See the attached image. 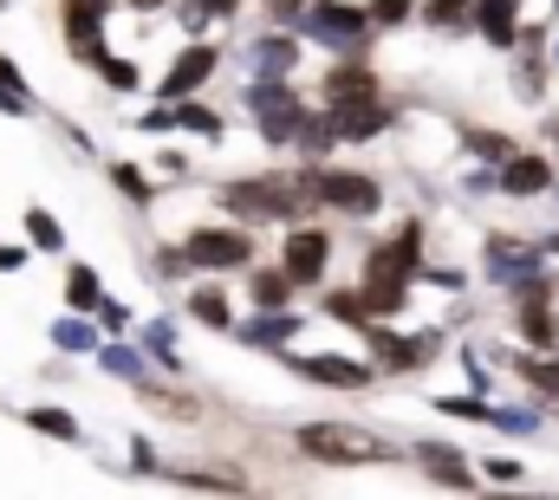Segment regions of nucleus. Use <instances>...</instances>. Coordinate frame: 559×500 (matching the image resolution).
<instances>
[{
	"instance_id": "f257e3e1",
	"label": "nucleus",
	"mask_w": 559,
	"mask_h": 500,
	"mask_svg": "<svg viewBox=\"0 0 559 500\" xmlns=\"http://www.w3.org/2000/svg\"><path fill=\"white\" fill-rule=\"evenodd\" d=\"M293 442L325 468H384V462H397V442L378 436V429H358V422H306Z\"/></svg>"
},
{
	"instance_id": "f03ea898",
	"label": "nucleus",
	"mask_w": 559,
	"mask_h": 500,
	"mask_svg": "<svg viewBox=\"0 0 559 500\" xmlns=\"http://www.w3.org/2000/svg\"><path fill=\"white\" fill-rule=\"evenodd\" d=\"M222 209L241 215V222H286V215H306L312 209V189L299 176H248V182H228L222 189Z\"/></svg>"
},
{
	"instance_id": "7ed1b4c3",
	"label": "nucleus",
	"mask_w": 559,
	"mask_h": 500,
	"mask_svg": "<svg viewBox=\"0 0 559 500\" xmlns=\"http://www.w3.org/2000/svg\"><path fill=\"white\" fill-rule=\"evenodd\" d=\"M299 182L312 189V202H325V209H345V215H371V209L384 202V189H378L371 176H352V169H306Z\"/></svg>"
},
{
	"instance_id": "20e7f679",
	"label": "nucleus",
	"mask_w": 559,
	"mask_h": 500,
	"mask_svg": "<svg viewBox=\"0 0 559 500\" xmlns=\"http://www.w3.org/2000/svg\"><path fill=\"white\" fill-rule=\"evenodd\" d=\"M182 253H189V266H209V273H235V266H248L254 241H248L241 228H195V235L182 241Z\"/></svg>"
},
{
	"instance_id": "39448f33",
	"label": "nucleus",
	"mask_w": 559,
	"mask_h": 500,
	"mask_svg": "<svg viewBox=\"0 0 559 500\" xmlns=\"http://www.w3.org/2000/svg\"><path fill=\"white\" fill-rule=\"evenodd\" d=\"M248 105H254V118L267 130V143H299L306 136V111H299V98L286 85H254Z\"/></svg>"
},
{
	"instance_id": "423d86ee",
	"label": "nucleus",
	"mask_w": 559,
	"mask_h": 500,
	"mask_svg": "<svg viewBox=\"0 0 559 500\" xmlns=\"http://www.w3.org/2000/svg\"><path fill=\"white\" fill-rule=\"evenodd\" d=\"M105 13H111V0H66L59 7V20H66V39H72V52L79 59H92V66H105Z\"/></svg>"
},
{
	"instance_id": "0eeeda50",
	"label": "nucleus",
	"mask_w": 559,
	"mask_h": 500,
	"mask_svg": "<svg viewBox=\"0 0 559 500\" xmlns=\"http://www.w3.org/2000/svg\"><path fill=\"white\" fill-rule=\"evenodd\" d=\"M371 345H378V365L384 371H417V365H429L436 352H442V332H417V338H391L384 325H371Z\"/></svg>"
},
{
	"instance_id": "6e6552de",
	"label": "nucleus",
	"mask_w": 559,
	"mask_h": 500,
	"mask_svg": "<svg viewBox=\"0 0 559 500\" xmlns=\"http://www.w3.org/2000/svg\"><path fill=\"white\" fill-rule=\"evenodd\" d=\"M215 66H222V52H215V46H189V52L163 72V92H156V98H163V105H182V98H189Z\"/></svg>"
},
{
	"instance_id": "1a4fd4ad",
	"label": "nucleus",
	"mask_w": 559,
	"mask_h": 500,
	"mask_svg": "<svg viewBox=\"0 0 559 500\" xmlns=\"http://www.w3.org/2000/svg\"><path fill=\"white\" fill-rule=\"evenodd\" d=\"M345 105H378V72L371 66H332L325 72V111H345Z\"/></svg>"
},
{
	"instance_id": "9d476101",
	"label": "nucleus",
	"mask_w": 559,
	"mask_h": 500,
	"mask_svg": "<svg viewBox=\"0 0 559 500\" xmlns=\"http://www.w3.org/2000/svg\"><path fill=\"white\" fill-rule=\"evenodd\" d=\"M286 365L299 377H312V383H338V390H365V383H371L365 365H345V358H332V352H293Z\"/></svg>"
},
{
	"instance_id": "9b49d317",
	"label": "nucleus",
	"mask_w": 559,
	"mask_h": 500,
	"mask_svg": "<svg viewBox=\"0 0 559 500\" xmlns=\"http://www.w3.org/2000/svg\"><path fill=\"white\" fill-rule=\"evenodd\" d=\"M306 26H312V33H325V39H338V46H358L371 20H365L358 7H338V0H319V7H306Z\"/></svg>"
},
{
	"instance_id": "f8f14e48",
	"label": "nucleus",
	"mask_w": 559,
	"mask_h": 500,
	"mask_svg": "<svg viewBox=\"0 0 559 500\" xmlns=\"http://www.w3.org/2000/svg\"><path fill=\"white\" fill-rule=\"evenodd\" d=\"M325 235H312V228H299L293 241H286V273H293V286H312L319 273H325Z\"/></svg>"
},
{
	"instance_id": "ddd939ff",
	"label": "nucleus",
	"mask_w": 559,
	"mask_h": 500,
	"mask_svg": "<svg viewBox=\"0 0 559 500\" xmlns=\"http://www.w3.org/2000/svg\"><path fill=\"white\" fill-rule=\"evenodd\" d=\"M547 182H554V163H547V156H527V150H521L514 163H501V189H508V195H540Z\"/></svg>"
},
{
	"instance_id": "4468645a",
	"label": "nucleus",
	"mask_w": 559,
	"mask_h": 500,
	"mask_svg": "<svg viewBox=\"0 0 559 500\" xmlns=\"http://www.w3.org/2000/svg\"><path fill=\"white\" fill-rule=\"evenodd\" d=\"M475 26L488 33V46H514L521 39V13H514V0H475Z\"/></svg>"
},
{
	"instance_id": "2eb2a0df",
	"label": "nucleus",
	"mask_w": 559,
	"mask_h": 500,
	"mask_svg": "<svg viewBox=\"0 0 559 500\" xmlns=\"http://www.w3.org/2000/svg\"><path fill=\"white\" fill-rule=\"evenodd\" d=\"M521 332H527V345H554L559 338V319H554V306H547V286H527V293H521Z\"/></svg>"
},
{
	"instance_id": "dca6fc26",
	"label": "nucleus",
	"mask_w": 559,
	"mask_h": 500,
	"mask_svg": "<svg viewBox=\"0 0 559 500\" xmlns=\"http://www.w3.org/2000/svg\"><path fill=\"white\" fill-rule=\"evenodd\" d=\"M417 462L436 475V481H449V488H475V475H468V462L449 449V442H423L417 449Z\"/></svg>"
},
{
	"instance_id": "f3484780",
	"label": "nucleus",
	"mask_w": 559,
	"mask_h": 500,
	"mask_svg": "<svg viewBox=\"0 0 559 500\" xmlns=\"http://www.w3.org/2000/svg\"><path fill=\"white\" fill-rule=\"evenodd\" d=\"M169 124H189V130H202V136H222V118L202 111V105H163V111L143 118V130H169Z\"/></svg>"
},
{
	"instance_id": "a211bd4d",
	"label": "nucleus",
	"mask_w": 559,
	"mask_h": 500,
	"mask_svg": "<svg viewBox=\"0 0 559 500\" xmlns=\"http://www.w3.org/2000/svg\"><path fill=\"white\" fill-rule=\"evenodd\" d=\"M189 312H195V325H209V332H228V325H235V306H228V293H222V286L189 293Z\"/></svg>"
},
{
	"instance_id": "6ab92c4d",
	"label": "nucleus",
	"mask_w": 559,
	"mask_h": 500,
	"mask_svg": "<svg viewBox=\"0 0 559 500\" xmlns=\"http://www.w3.org/2000/svg\"><path fill=\"white\" fill-rule=\"evenodd\" d=\"M66 299H72L79 312H105V293H98V273H92V266H72V273H66Z\"/></svg>"
},
{
	"instance_id": "aec40b11",
	"label": "nucleus",
	"mask_w": 559,
	"mask_h": 500,
	"mask_svg": "<svg viewBox=\"0 0 559 500\" xmlns=\"http://www.w3.org/2000/svg\"><path fill=\"white\" fill-rule=\"evenodd\" d=\"M169 481H182V488H222V495H241V475H235V468H169Z\"/></svg>"
},
{
	"instance_id": "412c9836",
	"label": "nucleus",
	"mask_w": 559,
	"mask_h": 500,
	"mask_svg": "<svg viewBox=\"0 0 559 500\" xmlns=\"http://www.w3.org/2000/svg\"><path fill=\"white\" fill-rule=\"evenodd\" d=\"M286 299H293V273H286V266H267V273H254V306H261V312H280V306H286Z\"/></svg>"
},
{
	"instance_id": "4be33fe9",
	"label": "nucleus",
	"mask_w": 559,
	"mask_h": 500,
	"mask_svg": "<svg viewBox=\"0 0 559 500\" xmlns=\"http://www.w3.org/2000/svg\"><path fill=\"white\" fill-rule=\"evenodd\" d=\"M20 416H26L39 436H52V442H79V422H72L66 409H46V403H39V409H20Z\"/></svg>"
},
{
	"instance_id": "5701e85b",
	"label": "nucleus",
	"mask_w": 559,
	"mask_h": 500,
	"mask_svg": "<svg viewBox=\"0 0 559 500\" xmlns=\"http://www.w3.org/2000/svg\"><path fill=\"white\" fill-rule=\"evenodd\" d=\"M468 150H475L481 163H514V156H521V150H514L501 130H468Z\"/></svg>"
},
{
	"instance_id": "b1692460",
	"label": "nucleus",
	"mask_w": 559,
	"mask_h": 500,
	"mask_svg": "<svg viewBox=\"0 0 559 500\" xmlns=\"http://www.w3.org/2000/svg\"><path fill=\"white\" fill-rule=\"evenodd\" d=\"M325 312H332V319H345V325H371L365 293H325Z\"/></svg>"
},
{
	"instance_id": "393cba45",
	"label": "nucleus",
	"mask_w": 559,
	"mask_h": 500,
	"mask_svg": "<svg viewBox=\"0 0 559 500\" xmlns=\"http://www.w3.org/2000/svg\"><path fill=\"white\" fill-rule=\"evenodd\" d=\"M293 59H299V46H293V39H261V72H267V79H286V72H293Z\"/></svg>"
},
{
	"instance_id": "a878e982",
	"label": "nucleus",
	"mask_w": 559,
	"mask_h": 500,
	"mask_svg": "<svg viewBox=\"0 0 559 500\" xmlns=\"http://www.w3.org/2000/svg\"><path fill=\"white\" fill-rule=\"evenodd\" d=\"M514 371L527 377V383H540V390H554V396H559V358H514Z\"/></svg>"
},
{
	"instance_id": "bb28decb",
	"label": "nucleus",
	"mask_w": 559,
	"mask_h": 500,
	"mask_svg": "<svg viewBox=\"0 0 559 500\" xmlns=\"http://www.w3.org/2000/svg\"><path fill=\"white\" fill-rule=\"evenodd\" d=\"M423 13H429V26H468V20H475L468 0H429Z\"/></svg>"
},
{
	"instance_id": "cd10ccee",
	"label": "nucleus",
	"mask_w": 559,
	"mask_h": 500,
	"mask_svg": "<svg viewBox=\"0 0 559 500\" xmlns=\"http://www.w3.org/2000/svg\"><path fill=\"white\" fill-rule=\"evenodd\" d=\"M26 235H33V241H39L46 253H59V248H66V241H59V222H52L46 209H26Z\"/></svg>"
},
{
	"instance_id": "c85d7f7f",
	"label": "nucleus",
	"mask_w": 559,
	"mask_h": 500,
	"mask_svg": "<svg viewBox=\"0 0 559 500\" xmlns=\"http://www.w3.org/2000/svg\"><path fill=\"white\" fill-rule=\"evenodd\" d=\"M241 0H182V20L189 26H202V20H215V13H235Z\"/></svg>"
},
{
	"instance_id": "c756f323",
	"label": "nucleus",
	"mask_w": 559,
	"mask_h": 500,
	"mask_svg": "<svg viewBox=\"0 0 559 500\" xmlns=\"http://www.w3.org/2000/svg\"><path fill=\"white\" fill-rule=\"evenodd\" d=\"M111 176H118V189H124V195H131V202H138V209H150V182H143L138 169H131V163H118V169H111Z\"/></svg>"
},
{
	"instance_id": "7c9ffc66",
	"label": "nucleus",
	"mask_w": 559,
	"mask_h": 500,
	"mask_svg": "<svg viewBox=\"0 0 559 500\" xmlns=\"http://www.w3.org/2000/svg\"><path fill=\"white\" fill-rule=\"evenodd\" d=\"M98 72H105V85H118V92H131V85H138V66H131V59H105Z\"/></svg>"
},
{
	"instance_id": "2f4dec72",
	"label": "nucleus",
	"mask_w": 559,
	"mask_h": 500,
	"mask_svg": "<svg viewBox=\"0 0 559 500\" xmlns=\"http://www.w3.org/2000/svg\"><path fill=\"white\" fill-rule=\"evenodd\" d=\"M488 481H501V488L521 481V462H514V455H488Z\"/></svg>"
},
{
	"instance_id": "473e14b6",
	"label": "nucleus",
	"mask_w": 559,
	"mask_h": 500,
	"mask_svg": "<svg viewBox=\"0 0 559 500\" xmlns=\"http://www.w3.org/2000/svg\"><path fill=\"white\" fill-rule=\"evenodd\" d=\"M404 13H411V0H378V13H371V20H378V26H397Z\"/></svg>"
},
{
	"instance_id": "72a5a7b5",
	"label": "nucleus",
	"mask_w": 559,
	"mask_h": 500,
	"mask_svg": "<svg viewBox=\"0 0 559 500\" xmlns=\"http://www.w3.org/2000/svg\"><path fill=\"white\" fill-rule=\"evenodd\" d=\"M274 7V20H293V13H306V0H267Z\"/></svg>"
},
{
	"instance_id": "f704fd0d",
	"label": "nucleus",
	"mask_w": 559,
	"mask_h": 500,
	"mask_svg": "<svg viewBox=\"0 0 559 500\" xmlns=\"http://www.w3.org/2000/svg\"><path fill=\"white\" fill-rule=\"evenodd\" d=\"M26 260V248H0V266H20Z\"/></svg>"
},
{
	"instance_id": "c9c22d12",
	"label": "nucleus",
	"mask_w": 559,
	"mask_h": 500,
	"mask_svg": "<svg viewBox=\"0 0 559 500\" xmlns=\"http://www.w3.org/2000/svg\"><path fill=\"white\" fill-rule=\"evenodd\" d=\"M488 500H527V495H488ZM540 500H554V495H540Z\"/></svg>"
},
{
	"instance_id": "e433bc0d",
	"label": "nucleus",
	"mask_w": 559,
	"mask_h": 500,
	"mask_svg": "<svg viewBox=\"0 0 559 500\" xmlns=\"http://www.w3.org/2000/svg\"><path fill=\"white\" fill-rule=\"evenodd\" d=\"M131 7H143V13H150V7H163V0H131Z\"/></svg>"
}]
</instances>
